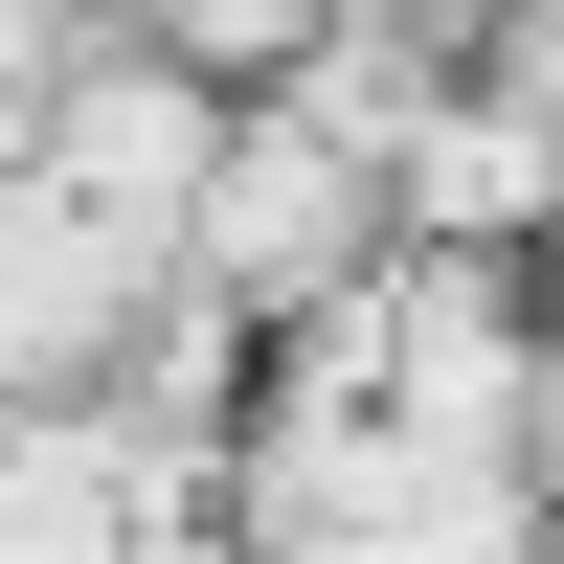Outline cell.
Masks as SVG:
<instances>
[{"label":"cell","mask_w":564,"mask_h":564,"mask_svg":"<svg viewBox=\"0 0 564 564\" xmlns=\"http://www.w3.org/2000/svg\"><path fill=\"white\" fill-rule=\"evenodd\" d=\"M384 249H406V204H384V135H361L316 68L226 90V135H204V204H181V294H226L249 339H316V316H339Z\"/></svg>","instance_id":"6da1fadb"},{"label":"cell","mask_w":564,"mask_h":564,"mask_svg":"<svg viewBox=\"0 0 564 564\" xmlns=\"http://www.w3.org/2000/svg\"><path fill=\"white\" fill-rule=\"evenodd\" d=\"M542 271H497V249H384L316 339L384 384V430L430 452V475H520V406H542Z\"/></svg>","instance_id":"7a4b0ae2"},{"label":"cell","mask_w":564,"mask_h":564,"mask_svg":"<svg viewBox=\"0 0 564 564\" xmlns=\"http://www.w3.org/2000/svg\"><path fill=\"white\" fill-rule=\"evenodd\" d=\"M204 135H226V68H181V45L90 23L68 68L23 90V159L68 181L90 226H135V249H181V204H204Z\"/></svg>","instance_id":"3957f363"},{"label":"cell","mask_w":564,"mask_h":564,"mask_svg":"<svg viewBox=\"0 0 564 564\" xmlns=\"http://www.w3.org/2000/svg\"><path fill=\"white\" fill-rule=\"evenodd\" d=\"M181 294V249H135V226H90L68 181L0 135V406H90L113 384V339Z\"/></svg>","instance_id":"277c9868"},{"label":"cell","mask_w":564,"mask_h":564,"mask_svg":"<svg viewBox=\"0 0 564 564\" xmlns=\"http://www.w3.org/2000/svg\"><path fill=\"white\" fill-rule=\"evenodd\" d=\"M384 204H406V249L542 271V249H564V113H542V90H497V68H430V90H406V135H384Z\"/></svg>","instance_id":"5b68a950"},{"label":"cell","mask_w":564,"mask_h":564,"mask_svg":"<svg viewBox=\"0 0 564 564\" xmlns=\"http://www.w3.org/2000/svg\"><path fill=\"white\" fill-rule=\"evenodd\" d=\"M90 23H135V45H181V68H226V90H271L339 0H90Z\"/></svg>","instance_id":"8992f818"},{"label":"cell","mask_w":564,"mask_h":564,"mask_svg":"<svg viewBox=\"0 0 564 564\" xmlns=\"http://www.w3.org/2000/svg\"><path fill=\"white\" fill-rule=\"evenodd\" d=\"M339 23H384V45H430V68H475V45L520 23V0H339Z\"/></svg>","instance_id":"52a82bcc"},{"label":"cell","mask_w":564,"mask_h":564,"mask_svg":"<svg viewBox=\"0 0 564 564\" xmlns=\"http://www.w3.org/2000/svg\"><path fill=\"white\" fill-rule=\"evenodd\" d=\"M520 497L564 520V316H542V406H520Z\"/></svg>","instance_id":"ba28073f"}]
</instances>
